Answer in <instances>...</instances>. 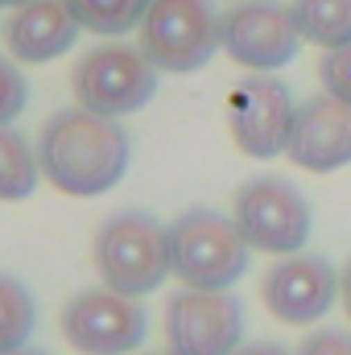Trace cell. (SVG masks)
I'll list each match as a JSON object with an SVG mask.
<instances>
[{
	"instance_id": "cell-19",
	"label": "cell",
	"mask_w": 351,
	"mask_h": 355,
	"mask_svg": "<svg viewBox=\"0 0 351 355\" xmlns=\"http://www.w3.org/2000/svg\"><path fill=\"white\" fill-rule=\"evenodd\" d=\"M318 79H323L327 95H335V99L351 103V42L348 46H339V50H327V54H323V62H318Z\"/></svg>"
},
{
	"instance_id": "cell-5",
	"label": "cell",
	"mask_w": 351,
	"mask_h": 355,
	"mask_svg": "<svg viewBox=\"0 0 351 355\" xmlns=\"http://www.w3.org/2000/svg\"><path fill=\"white\" fill-rule=\"evenodd\" d=\"M71 87L79 107L99 112V116H132L141 112L153 91H157V67L141 54V46H124V42H103L87 50L75 62Z\"/></svg>"
},
{
	"instance_id": "cell-16",
	"label": "cell",
	"mask_w": 351,
	"mask_h": 355,
	"mask_svg": "<svg viewBox=\"0 0 351 355\" xmlns=\"http://www.w3.org/2000/svg\"><path fill=\"white\" fill-rule=\"evenodd\" d=\"M33 327H37V302H33L29 285L0 272V355L29 347Z\"/></svg>"
},
{
	"instance_id": "cell-23",
	"label": "cell",
	"mask_w": 351,
	"mask_h": 355,
	"mask_svg": "<svg viewBox=\"0 0 351 355\" xmlns=\"http://www.w3.org/2000/svg\"><path fill=\"white\" fill-rule=\"evenodd\" d=\"M4 355H50V352H42V347H21V352H4Z\"/></svg>"
},
{
	"instance_id": "cell-24",
	"label": "cell",
	"mask_w": 351,
	"mask_h": 355,
	"mask_svg": "<svg viewBox=\"0 0 351 355\" xmlns=\"http://www.w3.org/2000/svg\"><path fill=\"white\" fill-rule=\"evenodd\" d=\"M17 4H21V0H0V8H17Z\"/></svg>"
},
{
	"instance_id": "cell-3",
	"label": "cell",
	"mask_w": 351,
	"mask_h": 355,
	"mask_svg": "<svg viewBox=\"0 0 351 355\" xmlns=\"http://www.w3.org/2000/svg\"><path fill=\"white\" fill-rule=\"evenodd\" d=\"M95 272L108 289L145 297L153 293L174 268H170V227H162L145 211H120L103 219L95 232Z\"/></svg>"
},
{
	"instance_id": "cell-10",
	"label": "cell",
	"mask_w": 351,
	"mask_h": 355,
	"mask_svg": "<svg viewBox=\"0 0 351 355\" xmlns=\"http://www.w3.org/2000/svg\"><path fill=\"white\" fill-rule=\"evenodd\" d=\"M293 116L298 103L289 87L273 75H248L232 87L228 99V124H232V141L240 153L268 162L277 153L289 149V132H293Z\"/></svg>"
},
{
	"instance_id": "cell-25",
	"label": "cell",
	"mask_w": 351,
	"mask_h": 355,
	"mask_svg": "<svg viewBox=\"0 0 351 355\" xmlns=\"http://www.w3.org/2000/svg\"><path fill=\"white\" fill-rule=\"evenodd\" d=\"M166 355H170V352H166Z\"/></svg>"
},
{
	"instance_id": "cell-15",
	"label": "cell",
	"mask_w": 351,
	"mask_h": 355,
	"mask_svg": "<svg viewBox=\"0 0 351 355\" xmlns=\"http://www.w3.org/2000/svg\"><path fill=\"white\" fill-rule=\"evenodd\" d=\"M42 162L37 149H29V141L12 128L0 124V202H21L37 190Z\"/></svg>"
},
{
	"instance_id": "cell-4",
	"label": "cell",
	"mask_w": 351,
	"mask_h": 355,
	"mask_svg": "<svg viewBox=\"0 0 351 355\" xmlns=\"http://www.w3.org/2000/svg\"><path fill=\"white\" fill-rule=\"evenodd\" d=\"M219 17L211 0H149L141 21V54L157 75H194L215 58Z\"/></svg>"
},
{
	"instance_id": "cell-9",
	"label": "cell",
	"mask_w": 351,
	"mask_h": 355,
	"mask_svg": "<svg viewBox=\"0 0 351 355\" xmlns=\"http://www.w3.org/2000/svg\"><path fill=\"white\" fill-rule=\"evenodd\" d=\"M219 46L228 50L232 62L273 75L293 62L302 33L293 21V8L281 0H240L219 17Z\"/></svg>"
},
{
	"instance_id": "cell-1",
	"label": "cell",
	"mask_w": 351,
	"mask_h": 355,
	"mask_svg": "<svg viewBox=\"0 0 351 355\" xmlns=\"http://www.w3.org/2000/svg\"><path fill=\"white\" fill-rule=\"evenodd\" d=\"M128 157L132 141L124 124L87 107L54 112L37 137L42 178L71 198H99L120 186V178L128 174Z\"/></svg>"
},
{
	"instance_id": "cell-12",
	"label": "cell",
	"mask_w": 351,
	"mask_h": 355,
	"mask_svg": "<svg viewBox=\"0 0 351 355\" xmlns=\"http://www.w3.org/2000/svg\"><path fill=\"white\" fill-rule=\"evenodd\" d=\"M289 162L310 174H335L351 166V103L335 95H310L298 103L289 132Z\"/></svg>"
},
{
	"instance_id": "cell-8",
	"label": "cell",
	"mask_w": 351,
	"mask_h": 355,
	"mask_svg": "<svg viewBox=\"0 0 351 355\" xmlns=\"http://www.w3.org/2000/svg\"><path fill=\"white\" fill-rule=\"evenodd\" d=\"M244 339V306L232 289H178L166 302L170 355H236Z\"/></svg>"
},
{
	"instance_id": "cell-7",
	"label": "cell",
	"mask_w": 351,
	"mask_h": 355,
	"mask_svg": "<svg viewBox=\"0 0 351 355\" xmlns=\"http://www.w3.org/2000/svg\"><path fill=\"white\" fill-rule=\"evenodd\" d=\"M58 327L79 355H132L149 335V314L141 297L95 285L67 302Z\"/></svg>"
},
{
	"instance_id": "cell-14",
	"label": "cell",
	"mask_w": 351,
	"mask_h": 355,
	"mask_svg": "<svg viewBox=\"0 0 351 355\" xmlns=\"http://www.w3.org/2000/svg\"><path fill=\"white\" fill-rule=\"evenodd\" d=\"M302 42L339 50L351 42V0H289Z\"/></svg>"
},
{
	"instance_id": "cell-6",
	"label": "cell",
	"mask_w": 351,
	"mask_h": 355,
	"mask_svg": "<svg viewBox=\"0 0 351 355\" xmlns=\"http://www.w3.org/2000/svg\"><path fill=\"white\" fill-rule=\"evenodd\" d=\"M232 219L252 252L293 257L310 240V202L285 178H252L236 190Z\"/></svg>"
},
{
	"instance_id": "cell-22",
	"label": "cell",
	"mask_w": 351,
	"mask_h": 355,
	"mask_svg": "<svg viewBox=\"0 0 351 355\" xmlns=\"http://www.w3.org/2000/svg\"><path fill=\"white\" fill-rule=\"evenodd\" d=\"M339 281H343V293H339V297H343V310H348V318H351V261L343 265V272H339Z\"/></svg>"
},
{
	"instance_id": "cell-21",
	"label": "cell",
	"mask_w": 351,
	"mask_h": 355,
	"mask_svg": "<svg viewBox=\"0 0 351 355\" xmlns=\"http://www.w3.org/2000/svg\"><path fill=\"white\" fill-rule=\"evenodd\" d=\"M236 355H289L281 343H248V347H240Z\"/></svg>"
},
{
	"instance_id": "cell-20",
	"label": "cell",
	"mask_w": 351,
	"mask_h": 355,
	"mask_svg": "<svg viewBox=\"0 0 351 355\" xmlns=\"http://www.w3.org/2000/svg\"><path fill=\"white\" fill-rule=\"evenodd\" d=\"M293 355H351V335L348 331H314Z\"/></svg>"
},
{
	"instance_id": "cell-17",
	"label": "cell",
	"mask_w": 351,
	"mask_h": 355,
	"mask_svg": "<svg viewBox=\"0 0 351 355\" xmlns=\"http://www.w3.org/2000/svg\"><path fill=\"white\" fill-rule=\"evenodd\" d=\"M67 8L75 12L79 29H87L95 37H124L141 29L149 0H67Z\"/></svg>"
},
{
	"instance_id": "cell-11",
	"label": "cell",
	"mask_w": 351,
	"mask_h": 355,
	"mask_svg": "<svg viewBox=\"0 0 351 355\" xmlns=\"http://www.w3.org/2000/svg\"><path fill=\"white\" fill-rule=\"evenodd\" d=\"M339 293H343V281H339L335 265L327 257H314V252L281 257L261 281L264 310L289 327H306V322L327 318V310L335 306Z\"/></svg>"
},
{
	"instance_id": "cell-13",
	"label": "cell",
	"mask_w": 351,
	"mask_h": 355,
	"mask_svg": "<svg viewBox=\"0 0 351 355\" xmlns=\"http://www.w3.org/2000/svg\"><path fill=\"white\" fill-rule=\"evenodd\" d=\"M79 21L67 8V0H21L4 21V46L12 62L37 67L58 54H67L79 42Z\"/></svg>"
},
{
	"instance_id": "cell-18",
	"label": "cell",
	"mask_w": 351,
	"mask_h": 355,
	"mask_svg": "<svg viewBox=\"0 0 351 355\" xmlns=\"http://www.w3.org/2000/svg\"><path fill=\"white\" fill-rule=\"evenodd\" d=\"M29 103V83L12 58H0V124H12Z\"/></svg>"
},
{
	"instance_id": "cell-2",
	"label": "cell",
	"mask_w": 351,
	"mask_h": 355,
	"mask_svg": "<svg viewBox=\"0 0 351 355\" xmlns=\"http://www.w3.org/2000/svg\"><path fill=\"white\" fill-rule=\"evenodd\" d=\"M252 261L248 240L240 236L236 219L190 207L170 223V268L186 289H232Z\"/></svg>"
}]
</instances>
